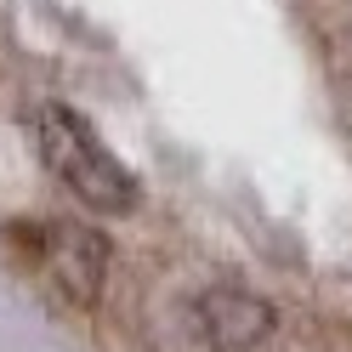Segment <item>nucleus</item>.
<instances>
[{
	"mask_svg": "<svg viewBox=\"0 0 352 352\" xmlns=\"http://www.w3.org/2000/svg\"><path fill=\"white\" fill-rule=\"evenodd\" d=\"M29 131H34V148H40V160H46V170L74 193L85 210L131 216L142 205L137 170L120 165V153H108V142L91 131L85 114H74V108H63V102H46V108H34Z\"/></svg>",
	"mask_w": 352,
	"mask_h": 352,
	"instance_id": "1",
	"label": "nucleus"
},
{
	"mask_svg": "<svg viewBox=\"0 0 352 352\" xmlns=\"http://www.w3.org/2000/svg\"><path fill=\"white\" fill-rule=\"evenodd\" d=\"M29 256L40 261V273L57 284L63 301L74 307H97L108 290V267H114V245L91 228V222H40V228H17Z\"/></svg>",
	"mask_w": 352,
	"mask_h": 352,
	"instance_id": "2",
	"label": "nucleus"
},
{
	"mask_svg": "<svg viewBox=\"0 0 352 352\" xmlns=\"http://www.w3.org/2000/svg\"><path fill=\"white\" fill-rule=\"evenodd\" d=\"M193 329L210 352H250L273 336V301L245 284H210L193 296Z\"/></svg>",
	"mask_w": 352,
	"mask_h": 352,
	"instance_id": "3",
	"label": "nucleus"
}]
</instances>
